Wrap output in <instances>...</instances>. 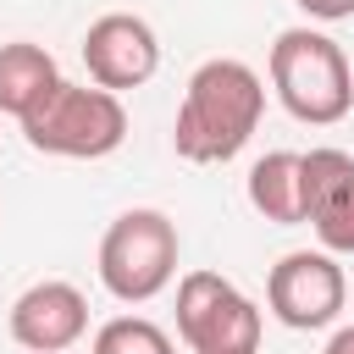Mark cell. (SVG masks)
Returning <instances> with one entry per match:
<instances>
[{"instance_id":"obj_9","label":"cell","mask_w":354,"mask_h":354,"mask_svg":"<svg viewBox=\"0 0 354 354\" xmlns=\"http://www.w3.org/2000/svg\"><path fill=\"white\" fill-rule=\"evenodd\" d=\"M304 171V221L315 227L326 254H354V155L348 149H310L299 155Z\"/></svg>"},{"instance_id":"obj_14","label":"cell","mask_w":354,"mask_h":354,"mask_svg":"<svg viewBox=\"0 0 354 354\" xmlns=\"http://www.w3.org/2000/svg\"><path fill=\"white\" fill-rule=\"evenodd\" d=\"M321 354H354V326H337L332 337H326V348Z\"/></svg>"},{"instance_id":"obj_10","label":"cell","mask_w":354,"mask_h":354,"mask_svg":"<svg viewBox=\"0 0 354 354\" xmlns=\"http://www.w3.org/2000/svg\"><path fill=\"white\" fill-rule=\"evenodd\" d=\"M61 72H55V55L33 39H11L0 44V116H28L39 111L50 94H55Z\"/></svg>"},{"instance_id":"obj_2","label":"cell","mask_w":354,"mask_h":354,"mask_svg":"<svg viewBox=\"0 0 354 354\" xmlns=\"http://www.w3.org/2000/svg\"><path fill=\"white\" fill-rule=\"evenodd\" d=\"M271 94L282 100V111L293 122L310 127H332L348 116L354 105V66L343 55L337 39L315 33V28H282L271 44Z\"/></svg>"},{"instance_id":"obj_12","label":"cell","mask_w":354,"mask_h":354,"mask_svg":"<svg viewBox=\"0 0 354 354\" xmlns=\"http://www.w3.org/2000/svg\"><path fill=\"white\" fill-rule=\"evenodd\" d=\"M94 354H177L171 337L144 315H116L94 332Z\"/></svg>"},{"instance_id":"obj_6","label":"cell","mask_w":354,"mask_h":354,"mask_svg":"<svg viewBox=\"0 0 354 354\" xmlns=\"http://www.w3.org/2000/svg\"><path fill=\"white\" fill-rule=\"evenodd\" d=\"M343 299H348V282H343V266L326 254V249H293L271 266L266 277V304L282 326L293 332H321L343 315Z\"/></svg>"},{"instance_id":"obj_5","label":"cell","mask_w":354,"mask_h":354,"mask_svg":"<svg viewBox=\"0 0 354 354\" xmlns=\"http://www.w3.org/2000/svg\"><path fill=\"white\" fill-rule=\"evenodd\" d=\"M177 337L188 354H260V304L221 271H183Z\"/></svg>"},{"instance_id":"obj_13","label":"cell","mask_w":354,"mask_h":354,"mask_svg":"<svg viewBox=\"0 0 354 354\" xmlns=\"http://www.w3.org/2000/svg\"><path fill=\"white\" fill-rule=\"evenodd\" d=\"M304 17H315V22H343V17H354V0H293Z\"/></svg>"},{"instance_id":"obj_7","label":"cell","mask_w":354,"mask_h":354,"mask_svg":"<svg viewBox=\"0 0 354 354\" xmlns=\"http://www.w3.org/2000/svg\"><path fill=\"white\" fill-rule=\"evenodd\" d=\"M83 66H88V83L111 88V94H127V88H144L155 72H160V39L144 17L133 11H105L88 22L83 33Z\"/></svg>"},{"instance_id":"obj_4","label":"cell","mask_w":354,"mask_h":354,"mask_svg":"<svg viewBox=\"0 0 354 354\" xmlns=\"http://www.w3.org/2000/svg\"><path fill=\"white\" fill-rule=\"evenodd\" d=\"M177 254H183L177 221L166 210H155V205H133L100 238V282L122 304H149L155 293L171 288Z\"/></svg>"},{"instance_id":"obj_8","label":"cell","mask_w":354,"mask_h":354,"mask_svg":"<svg viewBox=\"0 0 354 354\" xmlns=\"http://www.w3.org/2000/svg\"><path fill=\"white\" fill-rule=\"evenodd\" d=\"M6 326H11V343L28 348V354H66L88 332V299L72 282L44 277V282H33L11 299Z\"/></svg>"},{"instance_id":"obj_3","label":"cell","mask_w":354,"mask_h":354,"mask_svg":"<svg viewBox=\"0 0 354 354\" xmlns=\"http://www.w3.org/2000/svg\"><path fill=\"white\" fill-rule=\"evenodd\" d=\"M22 138L39 155L55 160H105L122 149L127 138V105L122 94L100 88V83H55V94L22 116Z\"/></svg>"},{"instance_id":"obj_11","label":"cell","mask_w":354,"mask_h":354,"mask_svg":"<svg viewBox=\"0 0 354 354\" xmlns=\"http://www.w3.org/2000/svg\"><path fill=\"white\" fill-rule=\"evenodd\" d=\"M249 205L277 221V227H299L304 221V171L293 149H271L249 166Z\"/></svg>"},{"instance_id":"obj_1","label":"cell","mask_w":354,"mask_h":354,"mask_svg":"<svg viewBox=\"0 0 354 354\" xmlns=\"http://www.w3.org/2000/svg\"><path fill=\"white\" fill-rule=\"evenodd\" d=\"M260 116H266L260 72L238 55H216L183 88V105L171 122V149L194 166H221L254 138Z\"/></svg>"}]
</instances>
